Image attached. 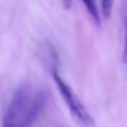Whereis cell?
I'll return each instance as SVG.
<instances>
[{"mask_svg": "<svg viewBox=\"0 0 127 127\" xmlns=\"http://www.w3.org/2000/svg\"><path fill=\"white\" fill-rule=\"evenodd\" d=\"M51 75H52L54 82H55L64 102L67 106L74 120L81 127H95V121H94L92 116L90 115V112L87 111V108L85 107V105L80 100V97L71 89V86L60 76L57 70L51 71Z\"/></svg>", "mask_w": 127, "mask_h": 127, "instance_id": "cell-2", "label": "cell"}, {"mask_svg": "<svg viewBox=\"0 0 127 127\" xmlns=\"http://www.w3.org/2000/svg\"><path fill=\"white\" fill-rule=\"evenodd\" d=\"M45 101L44 92L28 84L23 85L15 91L4 120L15 127H30L44 108Z\"/></svg>", "mask_w": 127, "mask_h": 127, "instance_id": "cell-1", "label": "cell"}, {"mask_svg": "<svg viewBox=\"0 0 127 127\" xmlns=\"http://www.w3.org/2000/svg\"><path fill=\"white\" fill-rule=\"evenodd\" d=\"M122 62L123 66L127 70V16L125 21V40H123V50H122Z\"/></svg>", "mask_w": 127, "mask_h": 127, "instance_id": "cell-5", "label": "cell"}, {"mask_svg": "<svg viewBox=\"0 0 127 127\" xmlns=\"http://www.w3.org/2000/svg\"><path fill=\"white\" fill-rule=\"evenodd\" d=\"M85 9L87 10V13L90 14L91 19L94 20V23L100 26L101 25V11L98 10V6H97V3L96 0H81Z\"/></svg>", "mask_w": 127, "mask_h": 127, "instance_id": "cell-3", "label": "cell"}, {"mask_svg": "<svg viewBox=\"0 0 127 127\" xmlns=\"http://www.w3.org/2000/svg\"><path fill=\"white\" fill-rule=\"evenodd\" d=\"M72 3H74V0H62V5H64V8H65L66 10H70L71 9Z\"/></svg>", "mask_w": 127, "mask_h": 127, "instance_id": "cell-6", "label": "cell"}, {"mask_svg": "<svg viewBox=\"0 0 127 127\" xmlns=\"http://www.w3.org/2000/svg\"><path fill=\"white\" fill-rule=\"evenodd\" d=\"M101 4V14L105 19H110L112 15V9H113V4L115 0H100Z\"/></svg>", "mask_w": 127, "mask_h": 127, "instance_id": "cell-4", "label": "cell"}, {"mask_svg": "<svg viewBox=\"0 0 127 127\" xmlns=\"http://www.w3.org/2000/svg\"><path fill=\"white\" fill-rule=\"evenodd\" d=\"M3 127H15V126H14V125H11L10 122H8V121H5V120H4V121H3Z\"/></svg>", "mask_w": 127, "mask_h": 127, "instance_id": "cell-7", "label": "cell"}]
</instances>
